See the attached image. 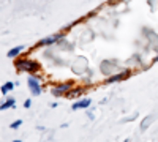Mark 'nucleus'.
<instances>
[{
    "label": "nucleus",
    "mask_w": 158,
    "mask_h": 142,
    "mask_svg": "<svg viewBox=\"0 0 158 142\" xmlns=\"http://www.w3.org/2000/svg\"><path fill=\"white\" fill-rule=\"evenodd\" d=\"M27 84H29V88L32 90V93L33 95H40L41 93V87H40V84H38V79H35V77H29V81H27Z\"/></svg>",
    "instance_id": "1"
},
{
    "label": "nucleus",
    "mask_w": 158,
    "mask_h": 142,
    "mask_svg": "<svg viewBox=\"0 0 158 142\" xmlns=\"http://www.w3.org/2000/svg\"><path fill=\"white\" fill-rule=\"evenodd\" d=\"M18 67L19 68H24V67H27L25 70L27 71H38L40 70V67H38V63H35V62H21V63H18Z\"/></svg>",
    "instance_id": "2"
},
{
    "label": "nucleus",
    "mask_w": 158,
    "mask_h": 142,
    "mask_svg": "<svg viewBox=\"0 0 158 142\" xmlns=\"http://www.w3.org/2000/svg\"><path fill=\"white\" fill-rule=\"evenodd\" d=\"M92 104V99L90 98H84L82 101H79V103H74L73 104V111H77V109H85Z\"/></svg>",
    "instance_id": "3"
},
{
    "label": "nucleus",
    "mask_w": 158,
    "mask_h": 142,
    "mask_svg": "<svg viewBox=\"0 0 158 142\" xmlns=\"http://www.w3.org/2000/svg\"><path fill=\"white\" fill-rule=\"evenodd\" d=\"M59 35H54V36H49V38H44V40H41V41H40V44H41V46H49V44H52V43H54V41H57L59 40Z\"/></svg>",
    "instance_id": "4"
},
{
    "label": "nucleus",
    "mask_w": 158,
    "mask_h": 142,
    "mask_svg": "<svg viewBox=\"0 0 158 142\" xmlns=\"http://www.w3.org/2000/svg\"><path fill=\"white\" fill-rule=\"evenodd\" d=\"M21 52H22V46H16V47H13V49L8 51V57H16Z\"/></svg>",
    "instance_id": "5"
},
{
    "label": "nucleus",
    "mask_w": 158,
    "mask_h": 142,
    "mask_svg": "<svg viewBox=\"0 0 158 142\" xmlns=\"http://www.w3.org/2000/svg\"><path fill=\"white\" fill-rule=\"evenodd\" d=\"M67 88H68V84H67V85H62V87H59V88H54V90H52V95H54V96H60Z\"/></svg>",
    "instance_id": "6"
},
{
    "label": "nucleus",
    "mask_w": 158,
    "mask_h": 142,
    "mask_svg": "<svg viewBox=\"0 0 158 142\" xmlns=\"http://www.w3.org/2000/svg\"><path fill=\"white\" fill-rule=\"evenodd\" d=\"M8 108H15V99H8L6 103H3V104L2 106H0V109H2V111H5V109H8Z\"/></svg>",
    "instance_id": "7"
},
{
    "label": "nucleus",
    "mask_w": 158,
    "mask_h": 142,
    "mask_svg": "<svg viewBox=\"0 0 158 142\" xmlns=\"http://www.w3.org/2000/svg\"><path fill=\"white\" fill-rule=\"evenodd\" d=\"M13 87H15V84H13V82H6L5 85H2V93H6L8 90H11Z\"/></svg>",
    "instance_id": "8"
},
{
    "label": "nucleus",
    "mask_w": 158,
    "mask_h": 142,
    "mask_svg": "<svg viewBox=\"0 0 158 142\" xmlns=\"http://www.w3.org/2000/svg\"><path fill=\"white\" fill-rule=\"evenodd\" d=\"M21 125H22V120H16V122H13L10 125V128H11V130H16V128H19Z\"/></svg>",
    "instance_id": "9"
},
{
    "label": "nucleus",
    "mask_w": 158,
    "mask_h": 142,
    "mask_svg": "<svg viewBox=\"0 0 158 142\" xmlns=\"http://www.w3.org/2000/svg\"><path fill=\"white\" fill-rule=\"evenodd\" d=\"M24 108H30V99H25V103H24Z\"/></svg>",
    "instance_id": "10"
},
{
    "label": "nucleus",
    "mask_w": 158,
    "mask_h": 142,
    "mask_svg": "<svg viewBox=\"0 0 158 142\" xmlns=\"http://www.w3.org/2000/svg\"><path fill=\"white\" fill-rule=\"evenodd\" d=\"M155 62H158V57H155Z\"/></svg>",
    "instance_id": "11"
},
{
    "label": "nucleus",
    "mask_w": 158,
    "mask_h": 142,
    "mask_svg": "<svg viewBox=\"0 0 158 142\" xmlns=\"http://www.w3.org/2000/svg\"><path fill=\"white\" fill-rule=\"evenodd\" d=\"M123 142H130V140H123Z\"/></svg>",
    "instance_id": "12"
}]
</instances>
